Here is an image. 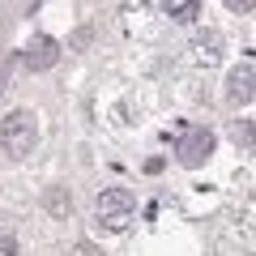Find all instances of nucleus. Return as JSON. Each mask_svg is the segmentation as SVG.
<instances>
[{
	"instance_id": "obj_8",
	"label": "nucleus",
	"mask_w": 256,
	"mask_h": 256,
	"mask_svg": "<svg viewBox=\"0 0 256 256\" xmlns=\"http://www.w3.org/2000/svg\"><path fill=\"white\" fill-rule=\"evenodd\" d=\"M43 205H47V214H56V218H68V214H73V196H68L64 188H52L43 196Z\"/></svg>"
},
{
	"instance_id": "obj_10",
	"label": "nucleus",
	"mask_w": 256,
	"mask_h": 256,
	"mask_svg": "<svg viewBox=\"0 0 256 256\" xmlns=\"http://www.w3.org/2000/svg\"><path fill=\"white\" fill-rule=\"evenodd\" d=\"M226 9H235V13H252L256 9V0H222Z\"/></svg>"
},
{
	"instance_id": "obj_2",
	"label": "nucleus",
	"mask_w": 256,
	"mask_h": 256,
	"mask_svg": "<svg viewBox=\"0 0 256 256\" xmlns=\"http://www.w3.org/2000/svg\"><path fill=\"white\" fill-rule=\"evenodd\" d=\"M94 214H98V222L107 230H128V222L137 214V196L128 188H102L98 201H94Z\"/></svg>"
},
{
	"instance_id": "obj_1",
	"label": "nucleus",
	"mask_w": 256,
	"mask_h": 256,
	"mask_svg": "<svg viewBox=\"0 0 256 256\" xmlns=\"http://www.w3.org/2000/svg\"><path fill=\"white\" fill-rule=\"evenodd\" d=\"M38 141V120L34 111H9L0 120V150L9 158H26Z\"/></svg>"
},
{
	"instance_id": "obj_4",
	"label": "nucleus",
	"mask_w": 256,
	"mask_h": 256,
	"mask_svg": "<svg viewBox=\"0 0 256 256\" xmlns=\"http://www.w3.org/2000/svg\"><path fill=\"white\" fill-rule=\"evenodd\" d=\"M226 98L239 102V107L256 98V68H252V64H235V68H230V77H226Z\"/></svg>"
},
{
	"instance_id": "obj_12",
	"label": "nucleus",
	"mask_w": 256,
	"mask_h": 256,
	"mask_svg": "<svg viewBox=\"0 0 256 256\" xmlns=\"http://www.w3.org/2000/svg\"><path fill=\"white\" fill-rule=\"evenodd\" d=\"M73 256H98V248H94V244H77Z\"/></svg>"
},
{
	"instance_id": "obj_7",
	"label": "nucleus",
	"mask_w": 256,
	"mask_h": 256,
	"mask_svg": "<svg viewBox=\"0 0 256 256\" xmlns=\"http://www.w3.org/2000/svg\"><path fill=\"white\" fill-rule=\"evenodd\" d=\"M230 141L239 150H256V120H235L230 124Z\"/></svg>"
},
{
	"instance_id": "obj_5",
	"label": "nucleus",
	"mask_w": 256,
	"mask_h": 256,
	"mask_svg": "<svg viewBox=\"0 0 256 256\" xmlns=\"http://www.w3.org/2000/svg\"><path fill=\"white\" fill-rule=\"evenodd\" d=\"M60 60V43H56L52 34H34L26 43V64L34 68V73H43V68H52V64Z\"/></svg>"
},
{
	"instance_id": "obj_11",
	"label": "nucleus",
	"mask_w": 256,
	"mask_h": 256,
	"mask_svg": "<svg viewBox=\"0 0 256 256\" xmlns=\"http://www.w3.org/2000/svg\"><path fill=\"white\" fill-rule=\"evenodd\" d=\"M0 256H18V244H13V235H0Z\"/></svg>"
},
{
	"instance_id": "obj_6",
	"label": "nucleus",
	"mask_w": 256,
	"mask_h": 256,
	"mask_svg": "<svg viewBox=\"0 0 256 256\" xmlns=\"http://www.w3.org/2000/svg\"><path fill=\"white\" fill-rule=\"evenodd\" d=\"M218 47H222V34H218V30H205V34L192 43V52H196V60L214 64V60H218Z\"/></svg>"
},
{
	"instance_id": "obj_3",
	"label": "nucleus",
	"mask_w": 256,
	"mask_h": 256,
	"mask_svg": "<svg viewBox=\"0 0 256 256\" xmlns=\"http://www.w3.org/2000/svg\"><path fill=\"white\" fill-rule=\"evenodd\" d=\"M210 154H214V132H210V128H192V132H184V141H180V162L184 166H201Z\"/></svg>"
},
{
	"instance_id": "obj_9",
	"label": "nucleus",
	"mask_w": 256,
	"mask_h": 256,
	"mask_svg": "<svg viewBox=\"0 0 256 256\" xmlns=\"http://www.w3.org/2000/svg\"><path fill=\"white\" fill-rule=\"evenodd\" d=\"M162 9L171 13L175 22H196V13H201V4H196V0H162Z\"/></svg>"
}]
</instances>
